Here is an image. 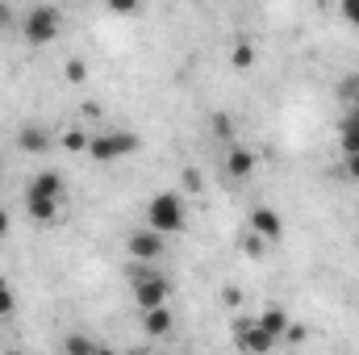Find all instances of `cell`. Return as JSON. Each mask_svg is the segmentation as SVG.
I'll return each mask as SVG.
<instances>
[{"label": "cell", "instance_id": "6da1fadb", "mask_svg": "<svg viewBox=\"0 0 359 355\" xmlns=\"http://www.w3.org/2000/svg\"><path fill=\"white\" fill-rule=\"evenodd\" d=\"M184 217H188V209H184V196L180 192H155L147 201V226L159 230V234H180L184 230Z\"/></svg>", "mask_w": 359, "mask_h": 355}, {"label": "cell", "instance_id": "7a4b0ae2", "mask_svg": "<svg viewBox=\"0 0 359 355\" xmlns=\"http://www.w3.org/2000/svg\"><path fill=\"white\" fill-rule=\"evenodd\" d=\"M138 147H142V138H138V134H130V130H104V134L88 138V155L96 159V163L126 159V155H134Z\"/></svg>", "mask_w": 359, "mask_h": 355}, {"label": "cell", "instance_id": "3957f363", "mask_svg": "<svg viewBox=\"0 0 359 355\" xmlns=\"http://www.w3.org/2000/svg\"><path fill=\"white\" fill-rule=\"evenodd\" d=\"M21 34H25V42H29V46H50V42L59 38V13H55V8H46V4L29 8V13H25V21H21Z\"/></svg>", "mask_w": 359, "mask_h": 355}, {"label": "cell", "instance_id": "277c9868", "mask_svg": "<svg viewBox=\"0 0 359 355\" xmlns=\"http://www.w3.org/2000/svg\"><path fill=\"white\" fill-rule=\"evenodd\" d=\"M234 335H238V347H247V351H255V355L271 351V347L280 343L259 318H238V322H234Z\"/></svg>", "mask_w": 359, "mask_h": 355}, {"label": "cell", "instance_id": "5b68a950", "mask_svg": "<svg viewBox=\"0 0 359 355\" xmlns=\"http://www.w3.org/2000/svg\"><path fill=\"white\" fill-rule=\"evenodd\" d=\"M163 239H168V234L142 226V230H134V234L126 239V251H130L138 264H147V260H159V255H163Z\"/></svg>", "mask_w": 359, "mask_h": 355}, {"label": "cell", "instance_id": "8992f818", "mask_svg": "<svg viewBox=\"0 0 359 355\" xmlns=\"http://www.w3.org/2000/svg\"><path fill=\"white\" fill-rule=\"evenodd\" d=\"M134 301H138V309L163 305V301H168V280H163V276H138V280H134Z\"/></svg>", "mask_w": 359, "mask_h": 355}, {"label": "cell", "instance_id": "52a82bcc", "mask_svg": "<svg viewBox=\"0 0 359 355\" xmlns=\"http://www.w3.org/2000/svg\"><path fill=\"white\" fill-rule=\"evenodd\" d=\"M247 226H251V230H255L259 239H268V243H280V234H284V222H280V213H276V209H268V205L251 209Z\"/></svg>", "mask_w": 359, "mask_h": 355}, {"label": "cell", "instance_id": "ba28073f", "mask_svg": "<svg viewBox=\"0 0 359 355\" xmlns=\"http://www.w3.org/2000/svg\"><path fill=\"white\" fill-rule=\"evenodd\" d=\"M17 147H21L25 155H46V147H50V130L38 126V121H25V126L17 130Z\"/></svg>", "mask_w": 359, "mask_h": 355}, {"label": "cell", "instance_id": "9c48e42d", "mask_svg": "<svg viewBox=\"0 0 359 355\" xmlns=\"http://www.w3.org/2000/svg\"><path fill=\"white\" fill-rule=\"evenodd\" d=\"M25 209H29V217L42 222V226L59 222V196H25Z\"/></svg>", "mask_w": 359, "mask_h": 355}, {"label": "cell", "instance_id": "30bf717a", "mask_svg": "<svg viewBox=\"0 0 359 355\" xmlns=\"http://www.w3.org/2000/svg\"><path fill=\"white\" fill-rule=\"evenodd\" d=\"M226 172L234 180H247L255 172V155H251L247 147H230V151H226Z\"/></svg>", "mask_w": 359, "mask_h": 355}, {"label": "cell", "instance_id": "8fae6325", "mask_svg": "<svg viewBox=\"0 0 359 355\" xmlns=\"http://www.w3.org/2000/svg\"><path fill=\"white\" fill-rule=\"evenodd\" d=\"M25 196H63V176L59 172H38V176L29 180Z\"/></svg>", "mask_w": 359, "mask_h": 355}, {"label": "cell", "instance_id": "7c38bea8", "mask_svg": "<svg viewBox=\"0 0 359 355\" xmlns=\"http://www.w3.org/2000/svg\"><path fill=\"white\" fill-rule=\"evenodd\" d=\"M339 142H343V155H359V109H351L339 121Z\"/></svg>", "mask_w": 359, "mask_h": 355}, {"label": "cell", "instance_id": "4fadbf2b", "mask_svg": "<svg viewBox=\"0 0 359 355\" xmlns=\"http://www.w3.org/2000/svg\"><path fill=\"white\" fill-rule=\"evenodd\" d=\"M142 326H147V335H155V339H163V335L172 330V309H168V305H155V309H142Z\"/></svg>", "mask_w": 359, "mask_h": 355}, {"label": "cell", "instance_id": "5bb4252c", "mask_svg": "<svg viewBox=\"0 0 359 355\" xmlns=\"http://www.w3.org/2000/svg\"><path fill=\"white\" fill-rule=\"evenodd\" d=\"M259 322L268 326V330H271V335H276V339H280V335L288 330V314H284V309H276V305H271V309H264V314H259Z\"/></svg>", "mask_w": 359, "mask_h": 355}, {"label": "cell", "instance_id": "9a60e30c", "mask_svg": "<svg viewBox=\"0 0 359 355\" xmlns=\"http://www.w3.org/2000/svg\"><path fill=\"white\" fill-rule=\"evenodd\" d=\"M230 63H234L238 72L255 67V46H251V42H238V46H234V59H230Z\"/></svg>", "mask_w": 359, "mask_h": 355}, {"label": "cell", "instance_id": "2e32d148", "mask_svg": "<svg viewBox=\"0 0 359 355\" xmlns=\"http://www.w3.org/2000/svg\"><path fill=\"white\" fill-rule=\"evenodd\" d=\"M13 309H17V297H13V284H8V280L0 276V318H8Z\"/></svg>", "mask_w": 359, "mask_h": 355}, {"label": "cell", "instance_id": "e0dca14e", "mask_svg": "<svg viewBox=\"0 0 359 355\" xmlns=\"http://www.w3.org/2000/svg\"><path fill=\"white\" fill-rule=\"evenodd\" d=\"M63 147H67V151H88V134H84V130H76V126H72V130H67V134H63Z\"/></svg>", "mask_w": 359, "mask_h": 355}, {"label": "cell", "instance_id": "ac0fdd59", "mask_svg": "<svg viewBox=\"0 0 359 355\" xmlns=\"http://www.w3.org/2000/svg\"><path fill=\"white\" fill-rule=\"evenodd\" d=\"M63 351H96V343H92L88 335H67L63 339Z\"/></svg>", "mask_w": 359, "mask_h": 355}, {"label": "cell", "instance_id": "d6986e66", "mask_svg": "<svg viewBox=\"0 0 359 355\" xmlns=\"http://www.w3.org/2000/svg\"><path fill=\"white\" fill-rule=\"evenodd\" d=\"M339 8H343V21L359 29V0H339Z\"/></svg>", "mask_w": 359, "mask_h": 355}, {"label": "cell", "instance_id": "ffe728a7", "mask_svg": "<svg viewBox=\"0 0 359 355\" xmlns=\"http://www.w3.org/2000/svg\"><path fill=\"white\" fill-rule=\"evenodd\" d=\"M67 80H72V84H84V80H88V67H84L80 59H72V63H67Z\"/></svg>", "mask_w": 359, "mask_h": 355}, {"label": "cell", "instance_id": "44dd1931", "mask_svg": "<svg viewBox=\"0 0 359 355\" xmlns=\"http://www.w3.org/2000/svg\"><path fill=\"white\" fill-rule=\"evenodd\" d=\"M213 130H217V138H230V134H234V126H230V117H226V113H217V117H213Z\"/></svg>", "mask_w": 359, "mask_h": 355}, {"label": "cell", "instance_id": "7402d4cb", "mask_svg": "<svg viewBox=\"0 0 359 355\" xmlns=\"http://www.w3.org/2000/svg\"><path fill=\"white\" fill-rule=\"evenodd\" d=\"M264 243H268V239H259L255 230H251V239H243V247H247V251H251L255 260H259V251H264Z\"/></svg>", "mask_w": 359, "mask_h": 355}, {"label": "cell", "instance_id": "603a6c76", "mask_svg": "<svg viewBox=\"0 0 359 355\" xmlns=\"http://www.w3.org/2000/svg\"><path fill=\"white\" fill-rule=\"evenodd\" d=\"M109 4V13H134L138 8V0H104Z\"/></svg>", "mask_w": 359, "mask_h": 355}, {"label": "cell", "instance_id": "cb8c5ba5", "mask_svg": "<svg viewBox=\"0 0 359 355\" xmlns=\"http://www.w3.org/2000/svg\"><path fill=\"white\" fill-rule=\"evenodd\" d=\"M8 230H13V217H8V209H0V239H4Z\"/></svg>", "mask_w": 359, "mask_h": 355}, {"label": "cell", "instance_id": "d4e9b609", "mask_svg": "<svg viewBox=\"0 0 359 355\" xmlns=\"http://www.w3.org/2000/svg\"><path fill=\"white\" fill-rule=\"evenodd\" d=\"M8 25V4H0V29Z\"/></svg>", "mask_w": 359, "mask_h": 355}]
</instances>
